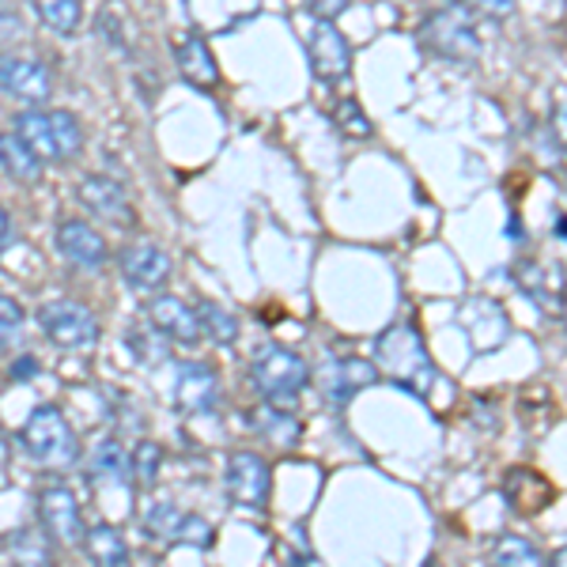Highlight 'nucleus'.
<instances>
[{
    "instance_id": "f257e3e1",
    "label": "nucleus",
    "mask_w": 567,
    "mask_h": 567,
    "mask_svg": "<svg viewBox=\"0 0 567 567\" xmlns=\"http://www.w3.org/2000/svg\"><path fill=\"white\" fill-rule=\"evenodd\" d=\"M374 355H379L382 371H386L398 386H405L409 393H416V398L432 393L435 363L413 326H390L386 333L374 341Z\"/></svg>"
},
{
    "instance_id": "f03ea898",
    "label": "nucleus",
    "mask_w": 567,
    "mask_h": 567,
    "mask_svg": "<svg viewBox=\"0 0 567 567\" xmlns=\"http://www.w3.org/2000/svg\"><path fill=\"white\" fill-rule=\"evenodd\" d=\"M16 136L45 163H65L84 148V125L69 110H23L16 117Z\"/></svg>"
},
{
    "instance_id": "7ed1b4c3",
    "label": "nucleus",
    "mask_w": 567,
    "mask_h": 567,
    "mask_svg": "<svg viewBox=\"0 0 567 567\" xmlns=\"http://www.w3.org/2000/svg\"><path fill=\"white\" fill-rule=\"evenodd\" d=\"M23 446L42 470H69L80 462V439L58 405H39L23 424Z\"/></svg>"
},
{
    "instance_id": "20e7f679",
    "label": "nucleus",
    "mask_w": 567,
    "mask_h": 567,
    "mask_svg": "<svg viewBox=\"0 0 567 567\" xmlns=\"http://www.w3.org/2000/svg\"><path fill=\"white\" fill-rule=\"evenodd\" d=\"M420 42L446 61H473L481 53L477 23L465 4H443L427 12L420 23Z\"/></svg>"
},
{
    "instance_id": "39448f33",
    "label": "nucleus",
    "mask_w": 567,
    "mask_h": 567,
    "mask_svg": "<svg viewBox=\"0 0 567 567\" xmlns=\"http://www.w3.org/2000/svg\"><path fill=\"white\" fill-rule=\"evenodd\" d=\"M250 379L269 405H284V401H296L299 390L310 382V368L296 352L280 349V344H265L250 363Z\"/></svg>"
},
{
    "instance_id": "423d86ee",
    "label": "nucleus",
    "mask_w": 567,
    "mask_h": 567,
    "mask_svg": "<svg viewBox=\"0 0 567 567\" xmlns=\"http://www.w3.org/2000/svg\"><path fill=\"white\" fill-rule=\"evenodd\" d=\"M39 326L58 349L84 352L95 349L99 341V318L91 315L84 303H72V299H53V303L39 307Z\"/></svg>"
},
{
    "instance_id": "0eeeda50",
    "label": "nucleus",
    "mask_w": 567,
    "mask_h": 567,
    "mask_svg": "<svg viewBox=\"0 0 567 567\" xmlns=\"http://www.w3.org/2000/svg\"><path fill=\"white\" fill-rule=\"evenodd\" d=\"M307 61H310V72L326 84L333 80H344L352 69V45L337 31L333 23H318L315 31L307 34Z\"/></svg>"
},
{
    "instance_id": "6e6552de",
    "label": "nucleus",
    "mask_w": 567,
    "mask_h": 567,
    "mask_svg": "<svg viewBox=\"0 0 567 567\" xmlns=\"http://www.w3.org/2000/svg\"><path fill=\"white\" fill-rule=\"evenodd\" d=\"M39 523L45 526V534L61 545H76L84 542V518H80V503L69 488L50 484L39 492Z\"/></svg>"
},
{
    "instance_id": "1a4fd4ad",
    "label": "nucleus",
    "mask_w": 567,
    "mask_h": 567,
    "mask_svg": "<svg viewBox=\"0 0 567 567\" xmlns=\"http://www.w3.org/2000/svg\"><path fill=\"white\" fill-rule=\"evenodd\" d=\"M0 87L8 95L23 99V103H45L53 95L50 69L34 58H23V53H4L0 58Z\"/></svg>"
},
{
    "instance_id": "9d476101",
    "label": "nucleus",
    "mask_w": 567,
    "mask_h": 567,
    "mask_svg": "<svg viewBox=\"0 0 567 567\" xmlns=\"http://www.w3.org/2000/svg\"><path fill=\"white\" fill-rule=\"evenodd\" d=\"M58 250L69 265L87 269V272L103 269V265L110 261L106 239L91 224H84V219H65V224L58 227Z\"/></svg>"
},
{
    "instance_id": "9b49d317",
    "label": "nucleus",
    "mask_w": 567,
    "mask_h": 567,
    "mask_svg": "<svg viewBox=\"0 0 567 567\" xmlns=\"http://www.w3.org/2000/svg\"><path fill=\"white\" fill-rule=\"evenodd\" d=\"M269 484H272V473L265 458L250 451H235L227 458V496L235 503H250V507H261L269 499Z\"/></svg>"
},
{
    "instance_id": "f8f14e48",
    "label": "nucleus",
    "mask_w": 567,
    "mask_h": 567,
    "mask_svg": "<svg viewBox=\"0 0 567 567\" xmlns=\"http://www.w3.org/2000/svg\"><path fill=\"white\" fill-rule=\"evenodd\" d=\"M175 401L182 413H213L219 401V374L200 360L182 363L175 374Z\"/></svg>"
},
{
    "instance_id": "ddd939ff",
    "label": "nucleus",
    "mask_w": 567,
    "mask_h": 567,
    "mask_svg": "<svg viewBox=\"0 0 567 567\" xmlns=\"http://www.w3.org/2000/svg\"><path fill=\"white\" fill-rule=\"evenodd\" d=\"M374 382H379V371L368 360H326V368L318 371V386L333 405H349L355 393Z\"/></svg>"
},
{
    "instance_id": "4468645a",
    "label": "nucleus",
    "mask_w": 567,
    "mask_h": 567,
    "mask_svg": "<svg viewBox=\"0 0 567 567\" xmlns=\"http://www.w3.org/2000/svg\"><path fill=\"white\" fill-rule=\"evenodd\" d=\"M117 265H122V277L141 291H152V288H163L171 277V258L152 243H141V246H125L117 254Z\"/></svg>"
},
{
    "instance_id": "2eb2a0df",
    "label": "nucleus",
    "mask_w": 567,
    "mask_h": 567,
    "mask_svg": "<svg viewBox=\"0 0 567 567\" xmlns=\"http://www.w3.org/2000/svg\"><path fill=\"white\" fill-rule=\"evenodd\" d=\"M518 284L545 315H564V269L545 261H523L518 265Z\"/></svg>"
},
{
    "instance_id": "dca6fc26",
    "label": "nucleus",
    "mask_w": 567,
    "mask_h": 567,
    "mask_svg": "<svg viewBox=\"0 0 567 567\" xmlns=\"http://www.w3.org/2000/svg\"><path fill=\"white\" fill-rule=\"evenodd\" d=\"M80 200L91 208L95 216L103 219H114L117 227H133V208H130V197H125L122 182L114 178H103V175H91L80 182Z\"/></svg>"
},
{
    "instance_id": "f3484780",
    "label": "nucleus",
    "mask_w": 567,
    "mask_h": 567,
    "mask_svg": "<svg viewBox=\"0 0 567 567\" xmlns=\"http://www.w3.org/2000/svg\"><path fill=\"white\" fill-rule=\"evenodd\" d=\"M148 322L159 329L163 337H171V341H182V344H197L200 341V322H197V310L186 307L182 299L175 296H159L148 303Z\"/></svg>"
},
{
    "instance_id": "a211bd4d",
    "label": "nucleus",
    "mask_w": 567,
    "mask_h": 567,
    "mask_svg": "<svg viewBox=\"0 0 567 567\" xmlns=\"http://www.w3.org/2000/svg\"><path fill=\"white\" fill-rule=\"evenodd\" d=\"M175 61H178V72L194 87L213 91L219 84L216 58H213V50H208V42L200 39V34H194V31L178 34V39H175Z\"/></svg>"
},
{
    "instance_id": "6ab92c4d",
    "label": "nucleus",
    "mask_w": 567,
    "mask_h": 567,
    "mask_svg": "<svg viewBox=\"0 0 567 567\" xmlns=\"http://www.w3.org/2000/svg\"><path fill=\"white\" fill-rule=\"evenodd\" d=\"M84 548H87V560L95 567H130V545H125L122 529L110 523L87 526Z\"/></svg>"
},
{
    "instance_id": "aec40b11",
    "label": "nucleus",
    "mask_w": 567,
    "mask_h": 567,
    "mask_svg": "<svg viewBox=\"0 0 567 567\" xmlns=\"http://www.w3.org/2000/svg\"><path fill=\"white\" fill-rule=\"evenodd\" d=\"M0 175L20 182V186H34L42 178V159L16 133H0Z\"/></svg>"
},
{
    "instance_id": "412c9836",
    "label": "nucleus",
    "mask_w": 567,
    "mask_h": 567,
    "mask_svg": "<svg viewBox=\"0 0 567 567\" xmlns=\"http://www.w3.org/2000/svg\"><path fill=\"white\" fill-rule=\"evenodd\" d=\"M553 499V484L534 470H515L507 473V503L523 515H537L545 503Z\"/></svg>"
},
{
    "instance_id": "4be33fe9",
    "label": "nucleus",
    "mask_w": 567,
    "mask_h": 567,
    "mask_svg": "<svg viewBox=\"0 0 567 567\" xmlns=\"http://www.w3.org/2000/svg\"><path fill=\"white\" fill-rule=\"evenodd\" d=\"M250 424H254V432L265 435L277 446H296L299 443V420L291 416L284 405H258L250 413Z\"/></svg>"
},
{
    "instance_id": "5701e85b",
    "label": "nucleus",
    "mask_w": 567,
    "mask_h": 567,
    "mask_svg": "<svg viewBox=\"0 0 567 567\" xmlns=\"http://www.w3.org/2000/svg\"><path fill=\"white\" fill-rule=\"evenodd\" d=\"M197 322H200V333L213 337V344H235V337H239V318L219 303H208V299L197 307Z\"/></svg>"
},
{
    "instance_id": "b1692460",
    "label": "nucleus",
    "mask_w": 567,
    "mask_h": 567,
    "mask_svg": "<svg viewBox=\"0 0 567 567\" xmlns=\"http://www.w3.org/2000/svg\"><path fill=\"white\" fill-rule=\"evenodd\" d=\"M130 477V454L122 451V446L114 443V439H106V443H99V451L91 454V481H122Z\"/></svg>"
},
{
    "instance_id": "393cba45",
    "label": "nucleus",
    "mask_w": 567,
    "mask_h": 567,
    "mask_svg": "<svg viewBox=\"0 0 567 567\" xmlns=\"http://www.w3.org/2000/svg\"><path fill=\"white\" fill-rule=\"evenodd\" d=\"M34 8H39V20L58 34H72L84 20L80 0H34Z\"/></svg>"
},
{
    "instance_id": "a878e982",
    "label": "nucleus",
    "mask_w": 567,
    "mask_h": 567,
    "mask_svg": "<svg viewBox=\"0 0 567 567\" xmlns=\"http://www.w3.org/2000/svg\"><path fill=\"white\" fill-rule=\"evenodd\" d=\"M163 465V446L152 443V439H141L136 451L130 454V477L136 481V488H152L155 477H159Z\"/></svg>"
},
{
    "instance_id": "bb28decb",
    "label": "nucleus",
    "mask_w": 567,
    "mask_h": 567,
    "mask_svg": "<svg viewBox=\"0 0 567 567\" xmlns=\"http://www.w3.org/2000/svg\"><path fill=\"white\" fill-rule=\"evenodd\" d=\"M178 526H182V511L175 503H152L148 515H144V534L152 542H178Z\"/></svg>"
},
{
    "instance_id": "cd10ccee",
    "label": "nucleus",
    "mask_w": 567,
    "mask_h": 567,
    "mask_svg": "<svg viewBox=\"0 0 567 567\" xmlns=\"http://www.w3.org/2000/svg\"><path fill=\"white\" fill-rule=\"evenodd\" d=\"M496 567H545V556L537 553L534 545L526 542V537H499L496 542Z\"/></svg>"
},
{
    "instance_id": "c85d7f7f",
    "label": "nucleus",
    "mask_w": 567,
    "mask_h": 567,
    "mask_svg": "<svg viewBox=\"0 0 567 567\" xmlns=\"http://www.w3.org/2000/svg\"><path fill=\"white\" fill-rule=\"evenodd\" d=\"M130 349L141 355L144 363H163V360H167V344H163V333L152 322L141 326V329H133V333H130Z\"/></svg>"
},
{
    "instance_id": "c756f323",
    "label": "nucleus",
    "mask_w": 567,
    "mask_h": 567,
    "mask_svg": "<svg viewBox=\"0 0 567 567\" xmlns=\"http://www.w3.org/2000/svg\"><path fill=\"white\" fill-rule=\"evenodd\" d=\"M23 322H27L23 307L16 303L12 296H0V349H8V344H16V341H20Z\"/></svg>"
},
{
    "instance_id": "7c9ffc66",
    "label": "nucleus",
    "mask_w": 567,
    "mask_h": 567,
    "mask_svg": "<svg viewBox=\"0 0 567 567\" xmlns=\"http://www.w3.org/2000/svg\"><path fill=\"white\" fill-rule=\"evenodd\" d=\"M333 122L341 125V130L349 133V136H371V122L363 117V110L355 106L352 99H341V103H337Z\"/></svg>"
},
{
    "instance_id": "2f4dec72",
    "label": "nucleus",
    "mask_w": 567,
    "mask_h": 567,
    "mask_svg": "<svg viewBox=\"0 0 567 567\" xmlns=\"http://www.w3.org/2000/svg\"><path fill=\"white\" fill-rule=\"evenodd\" d=\"M12 556H16V560H20V564H45V560H50V553H45V548H42V542H39V537H34V534H27V529H23V534H16L12 537Z\"/></svg>"
},
{
    "instance_id": "473e14b6",
    "label": "nucleus",
    "mask_w": 567,
    "mask_h": 567,
    "mask_svg": "<svg viewBox=\"0 0 567 567\" xmlns=\"http://www.w3.org/2000/svg\"><path fill=\"white\" fill-rule=\"evenodd\" d=\"M178 542L186 545H197L205 548L208 542H213V526L205 523L200 515H182V526H178Z\"/></svg>"
},
{
    "instance_id": "72a5a7b5",
    "label": "nucleus",
    "mask_w": 567,
    "mask_h": 567,
    "mask_svg": "<svg viewBox=\"0 0 567 567\" xmlns=\"http://www.w3.org/2000/svg\"><path fill=\"white\" fill-rule=\"evenodd\" d=\"M465 4H470L473 12L488 16V20H503V16L515 8V0H465Z\"/></svg>"
},
{
    "instance_id": "f704fd0d",
    "label": "nucleus",
    "mask_w": 567,
    "mask_h": 567,
    "mask_svg": "<svg viewBox=\"0 0 567 567\" xmlns=\"http://www.w3.org/2000/svg\"><path fill=\"white\" fill-rule=\"evenodd\" d=\"M307 4H310V12H315L318 20L329 23V20H337V16H341L344 8L352 4V0H307Z\"/></svg>"
},
{
    "instance_id": "c9c22d12",
    "label": "nucleus",
    "mask_w": 567,
    "mask_h": 567,
    "mask_svg": "<svg viewBox=\"0 0 567 567\" xmlns=\"http://www.w3.org/2000/svg\"><path fill=\"white\" fill-rule=\"evenodd\" d=\"M553 133H556V141H560V148L567 152V99L556 103V110H553Z\"/></svg>"
},
{
    "instance_id": "e433bc0d",
    "label": "nucleus",
    "mask_w": 567,
    "mask_h": 567,
    "mask_svg": "<svg viewBox=\"0 0 567 567\" xmlns=\"http://www.w3.org/2000/svg\"><path fill=\"white\" fill-rule=\"evenodd\" d=\"M34 374H39V360H34V355H20V360L12 363L16 382H27V379H34Z\"/></svg>"
},
{
    "instance_id": "4c0bfd02",
    "label": "nucleus",
    "mask_w": 567,
    "mask_h": 567,
    "mask_svg": "<svg viewBox=\"0 0 567 567\" xmlns=\"http://www.w3.org/2000/svg\"><path fill=\"white\" fill-rule=\"evenodd\" d=\"M12 239H16V227H12V216H8V208L0 205V254L12 246Z\"/></svg>"
},
{
    "instance_id": "58836bf2",
    "label": "nucleus",
    "mask_w": 567,
    "mask_h": 567,
    "mask_svg": "<svg viewBox=\"0 0 567 567\" xmlns=\"http://www.w3.org/2000/svg\"><path fill=\"white\" fill-rule=\"evenodd\" d=\"M0 27H4V31H12V27H16V16L4 8V0H0Z\"/></svg>"
},
{
    "instance_id": "ea45409f",
    "label": "nucleus",
    "mask_w": 567,
    "mask_h": 567,
    "mask_svg": "<svg viewBox=\"0 0 567 567\" xmlns=\"http://www.w3.org/2000/svg\"><path fill=\"white\" fill-rule=\"evenodd\" d=\"M548 567H567V545L553 556V564H548Z\"/></svg>"
},
{
    "instance_id": "a19ab883",
    "label": "nucleus",
    "mask_w": 567,
    "mask_h": 567,
    "mask_svg": "<svg viewBox=\"0 0 567 567\" xmlns=\"http://www.w3.org/2000/svg\"><path fill=\"white\" fill-rule=\"evenodd\" d=\"M564 315H567V303H564Z\"/></svg>"
}]
</instances>
